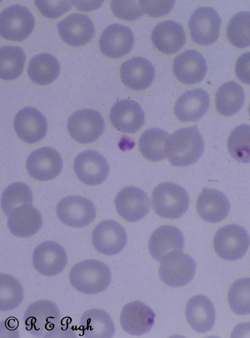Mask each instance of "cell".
<instances>
[{"label":"cell","instance_id":"1","mask_svg":"<svg viewBox=\"0 0 250 338\" xmlns=\"http://www.w3.org/2000/svg\"><path fill=\"white\" fill-rule=\"evenodd\" d=\"M23 320L26 330L35 337H76L72 329L62 323L58 308L49 300H40L31 303L26 309Z\"/></svg>","mask_w":250,"mask_h":338},{"label":"cell","instance_id":"2","mask_svg":"<svg viewBox=\"0 0 250 338\" xmlns=\"http://www.w3.org/2000/svg\"><path fill=\"white\" fill-rule=\"evenodd\" d=\"M204 150L203 137L194 125L176 130L169 136L166 154L175 166L185 167L196 162Z\"/></svg>","mask_w":250,"mask_h":338},{"label":"cell","instance_id":"3","mask_svg":"<svg viewBox=\"0 0 250 338\" xmlns=\"http://www.w3.org/2000/svg\"><path fill=\"white\" fill-rule=\"evenodd\" d=\"M72 286L79 292L87 294L100 293L109 285L111 273L104 262L89 259L73 266L69 273Z\"/></svg>","mask_w":250,"mask_h":338},{"label":"cell","instance_id":"4","mask_svg":"<svg viewBox=\"0 0 250 338\" xmlns=\"http://www.w3.org/2000/svg\"><path fill=\"white\" fill-rule=\"evenodd\" d=\"M152 205L156 213L161 217L177 219L188 209L189 197L180 185L170 182L161 183L152 193Z\"/></svg>","mask_w":250,"mask_h":338},{"label":"cell","instance_id":"5","mask_svg":"<svg viewBox=\"0 0 250 338\" xmlns=\"http://www.w3.org/2000/svg\"><path fill=\"white\" fill-rule=\"evenodd\" d=\"M250 245L247 231L236 224L225 225L216 232L213 246L217 254L223 259L233 261L241 259Z\"/></svg>","mask_w":250,"mask_h":338},{"label":"cell","instance_id":"6","mask_svg":"<svg viewBox=\"0 0 250 338\" xmlns=\"http://www.w3.org/2000/svg\"><path fill=\"white\" fill-rule=\"evenodd\" d=\"M0 35L13 41H22L27 38L35 26V19L30 10L19 4L11 5L0 15Z\"/></svg>","mask_w":250,"mask_h":338},{"label":"cell","instance_id":"7","mask_svg":"<svg viewBox=\"0 0 250 338\" xmlns=\"http://www.w3.org/2000/svg\"><path fill=\"white\" fill-rule=\"evenodd\" d=\"M67 129L77 142L88 144L95 141L104 130V122L101 113L90 109L78 110L68 120Z\"/></svg>","mask_w":250,"mask_h":338},{"label":"cell","instance_id":"8","mask_svg":"<svg viewBox=\"0 0 250 338\" xmlns=\"http://www.w3.org/2000/svg\"><path fill=\"white\" fill-rule=\"evenodd\" d=\"M161 262L159 270L160 277L169 286L186 285L195 274L196 266L194 259L183 252L171 253Z\"/></svg>","mask_w":250,"mask_h":338},{"label":"cell","instance_id":"9","mask_svg":"<svg viewBox=\"0 0 250 338\" xmlns=\"http://www.w3.org/2000/svg\"><path fill=\"white\" fill-rule=\"evenodd\" d=\"M221 19L212 7L203 6L196 9L191 15L188 27L192 40L202 45L215 43L220 34Z\"/></svg>","mask_w":250,"mask_h":338},{"label":"cell","instance_id":"10","mask_svg":"<svg viewBox=\"0 0 250 338\" xmlns=\"http://www.w3.org/2000/svg\"><path fill=\"white\" fill-rule=\"evenodd\" d=\"M56 211L61 222L74 227L88 225L96 215L92 202L77 195L68 196L62 199L57 204Z\"/></svg>","mask_w":250,"mask_h":338},{"label":"cell","instance_id":"11","mask_svg":"<svg viewBox=\"0 0 250 338\" xmlns=\"http://www.w3.org/2000/svg\"><path fill=\"white\" fill-rule=\"evenodd\" d=\"M127 235L123 226L113 220L100 222L93 229L92 243L99 252L112 255L119 253L126 245Z\"/></svg>","mask_w":250,"mask_h":338},{"label":"cell","instance_id":"12","mask_svg":"<svg viewBox=\"0 0 250 338\" xmlns=\"http://www.w3.org/2000/svg\"><path fill=\"white\" fill-rule=\"evenodd\" d=\"M74 169L78 179L89 185L101 184L109 172V166L104 157L93 150L79 154L74 160Z\"/></svg>","mask_w":250,"mask_h":338},{"label":"cell","instance_id":"13","mask_svg":"<svg viewBox=\"0 0 250 338\" xmlns=\"http://www.w3.org/2000/svg\"><path fill=\"white\" fill-rule=\"evenodd\" d=\"M32 261L38 272L50 277L63 270L67 263V256L64 248L61 245L52 241H47L36 247Z\"/></svg>","mask_w":250,"mask_h":338},{"label":"cell","instance_id":"14","mask_svg":"<svg viewBox=\"0 0 250 338\" xmlns=\"http://www.w3.org/2000/svg\"><path fill=\"white\" fill-rule=\"evenodd\" d=\"M29 175L38 180H48L57 177L62 168L60 154L49 147L39 148L28 156L26 163Z\"/></svg>","mask_w":250,"mask_h":338},{"label":"cell","instance_id":"15","mask_svg":"<svg viewBox=\"0 0 250 338\" xmlns=\"http://www.w3.org/2000/svg\"><path fill=\"white\" fill-rule=\"evenodd\" d=\"M115 205L120 216L129 222H135L149 212L150 202L141 189L129 186L121 190L116 196Z\"/></svg>","mask_w":250,"mask_h":338},{"label":"cell","instance_id":"16","mask_svg":"<svg viewBox=\"0 0 250 338\" xmlns=\"http://www.w3.org/2000/svg\"><path fill=\"white\" fill-rule=\"evenodd\" d=\"M134 43V35L129 27L114 23L107 26L102 32L99 47L105 56L119 58L130 51Z\"/></svg>","mask_w":250,"mask_h":338},{"label":"cell","instance_id":"17","mask_svg":"<svg viewBox=\"0 0 250 338\" xmlns=\"http://www.w3.org/2000/svg\"><path fill=\"white\" fill-rule=\"evenodd\" d=\"M61 39L67 44L80 46L87 44L93 37L95 27L86 15L75 13L66 17L57 24Z\"/></svg>","mask_w":250,"mask_h":338},{"label":"cell","instance_id":"18","mask_svg":"<svg viewBox=\"0 0 250 338\" xmlns=\"http://www.w3.org/2000/svg\"><path fill=\"white\" fill-rule=\"evenodd\" d=\"M184 243V236L179 228L164 225L156 229L150 236L148 249L154 259L162 262L171 253L183 252Z\"/></svg>","mask_w":250,"mask_h":338},{"label":"cell","instance_id":"19","mask_svg":"<svg viewBox=\"0 0 250 338\" xmlns=\"http://www.w3.org/2000/svg\"><path fill=\"white\" fill-rule=\"evenodd\" d=\"M109 119L113 126L119 131L134 133L145 122V114L140 105L134 100L124 99L111 107Z\"/></svg>","mask_w":250,"mask_h":338},{"label":"cell","instance_id":"20","mask_svg":"<svg viewBox=\"0 0 250 338\" xmlns=\"http://www.w3.org/2000/svg\"><path fill=\"white\" fill-rule=\"evenodd\" d=\"M172 69L176 79L181 83L192 85L201 82L207 71L204 57L194 50H187L174 59Z\"/></svg>","mask_w":250,"mask_h":338},{"label":"cell","instance_id":"21","mask_svg":"<svg viewBox=\"0 0 250 338\" xmlns=\"http://www.w3.org/2000/svg\"><path fill=\"white\" fill-rule=\"evenodd\" d=\"M154 312L144 303L135 301L126 304L120 316L123 330L127 333L140 336L148 332L153 326Z\"/></svg>","mask_w":250,"mask_h":338},{"label":"cell","instance_id":"22","mask_svg":"<svg viewBox=\"0 0 250 338\" xmlns=\"http://www.w3.org/2000/svg\"><path fill=\"white\" fill-rule=\"evenodd\" d=\"M14 126L18 136L28 143H34L42 139L47 129L45 117L33 107L21 109L15 117Z\"/></svg>","mask_w":250,"mask_h":338},{"label":"cell","instance_id":"23","mask_svg":"<svg viewBox=\"0 0 250 338\" xmlns=\"http://www.w3.org/2000/svg\"><path fill=\"white\" fill-rule=\"evenodd\" d=\"M120 76L122 82L126 87L135 90H142L152 83L155 69L146 58L134 57L122 64Z\"/></svg>","mask_w":250,"mask_h":338},{"label":"cell","instance_id":"24","mask_svg":"<svg viewBox=\"0 0 250 338\" xmlns=\"http://www.w3.org/2000/svg\"><path fill=\"white\" fill-rule=\"evenodd\" d=\"M209 96L202 89L187 91L177 100L174 113L177 119L182 122H193L200 119L209 106Z\"/></svg>","mask_w":250,"mask_h":338},{"label":"cell","instance_id":"25","mask_svg":"<svg viewBox=\"0 0 250 338\" xmlns=\"http://www.w3.org/2000/svg\"><path fill=\"white\" fill-rule=\"evenodd\" d=\"M196 209L202 219L214 223L227 217L230 203L227 196L221 191L204 188L197 199Z\"/></svg>","mask_w":250,"mask_h":338},{"label":"cell","instance_id":"26","mask_svg":"<svg viewBox=\"0 0 250 338\" xmlns=\"http://www.w3.org/2000/svg\"><path fill=\"white\" fill-rule=\"evenodd\" d=\"M7 225L10 231L19 237L33 235L41 228L42 219L39 211L32 204H22L9 214Z\"/></svg>","mask_w":250,"mask_h":338},{"label":"cell","instance_id":"27","mask_svg":"<svg viewBox=\"0 0 250 338\" xmlns=\"http://www.w3.org/2000/svg\"><path fill=\"white\" fill-rule=\"evenodd\" d=\"M185 313L188 322L198 333L207 332L214 326L215 308L210 300L205 295H195L190 298L187 304Z\"/></svg>","mask_w":250,"mask_h":338},{"label":"cell","instance_id":"28","mask_svg":"<svg viewBox=\"0 0 250 338\" xmlns=\"http://www.w3.org/2000/svg\"><path fill=\"white\" fill-rule=\"evenodd\" d=\"M151 40L155 47L165 54H172L179 50L186 42V34L181 24L167 20L157 24L151 34Z\"/></svg>","mask_w":250,"mask_h":338},{"label":"cell","instance_id":"29","mask_svg":"<svg viewBox=\"0 0 250 338\" xmlns=\"http://www.w3.org/2000/svg\"><path fill=\"white\" fill-rule=\"evenodd\" d=\"M82 335L86 338H112L115 328L111 317L105 311L90 309L84 312L80 319Z\"/></svg>","mask_w":250,"mask_h":338},{"label":"cell","instance_id":"30","mask_svg":"<svg viewBox=\"0 0 250 338\" xmlns=\"http://www.w3.org/2000/svg\"><path fill=\"white\" fill-rule=\"evenodd\" d=\"M60 65L53 55L42 53L34 56L30 60L27 73L34 83L46 85L55 81L59 76Z\"/></svg>","mask_w":250,"mask_h":338},{"label":"cell","instance_id":"31","mask_svg":"<svg viewBox=\"0 0 250 338\" xmlns=\"http://www.w3.org/2000/svg\"><path fill=\"white\" fill-rule=\"evenodd\" d=\"M245 98L244 90L239 84L233 81L227 82L216 93V108L222 115L231 116L241 109Z\"/></svg>","mask_w":250,"mask_h":338},{"label":"cell","instance_id":"32","mask_svg":"<svg viewBox=\"0 0 250 338\" xmlns=\"http://www.w3.org/2000/svg\"><path fill=\"white\" fill-rule=\"evenodd\" d=\"M169 135L158 128H150L146 131L139 140V150L141 155L151 161H158L166 156V147Z\"/></svg>","mask_w":250,"mask_h":338},{"label":"cell","instance_id":"33","mask_svg":"<svg viewBox=\"0 0 250 338\" xmlns=\"http://www.w3.org/2000/svg\"><path fill=\"white\" fill-rule=\"evenodd\" d=\"M26 56L22 48L17 46H4L0 50V77L13 80L22 73Z\"/></svg>","mask_w":250,"mask_h":338},{"label":"cell","instance_id":"34","mask_svg":"<svg viewBox=\"0 0 250 338\" xmlns=\"http://www.w3.org/2000/svg\"><path fill=\"white\" fill-rule=\"evenodd\" d=\"M0 310L7 312L18 307L23 299V290L20 282L13 276L0 274Z\"/></svg>","mask_w":250,"mask_h":338},{"label":"cell","instance_id":"35","mask_svg":"<svg viewBox=\"0 0 250 338\" xmlns=\"http://www.w3.org/2000/svg\"><path fill=\"white\" fill-rule=\"evenodd\" d=\"M228 148L236 161L250 162V125H240L231 132L228 140Z\"/></svg>","mask_w":250,"mask_h":338},{"label":"cell","instance_id":"36","mask_svg":"<svg viewBox=\"0 0 250 338\" xmlns=\"http://www.w3.org/2000/svg\"><path fill=\"white\" fill-rule=\"evenodd\" d=\"M228 300L235 314H250V278H242L234 281L229 290Z\"/></svg>","mask_w":250,"mask_h":338},{"label":"cell","instance_id":"37","mask_svg":"<svg viewBox=\"0 0 250 338\" xmlns=\"http://www.w3.org/2000/svg\"><path fill=\"white\" fill-rule=\"evenodd\" d=\"M33 195L29 186L21 182L10 184L4 190L1 206L5 214L8 216L15 208L22 204H32Z\"/></svg>","mask_w":250,"mask_h":338},{"label":"cell","instance_id":"38","mask_svg":"<svg viewBox=\"0 0 250 338\" xmlns=\"http://www.w3.org/2000/svg\"><path fill=\"white\" fill-rule=\"evenodd\" d=\"M249 14L248 11L239 12L228 23L227 37L230 43L236 47L242 48L250 46Z\"/></svg>","mask_w":250,"mask_h":338},{"label":"cell","instance_id":"39","mask_svg":"<svg viewBox=\"0 0 250 338\" xmlns=\"http://www.w3.org/2000/svg\"><path fill=\"white\" fill-rule=\"evenodd\" d=\"M111 8L117 17L129 21L137 20L144 13L137 0H112Z\"/></svg>","mask_w":250,"mask_h":338},{"label":"cell","instance_id":"40","mask_svg":"<svg viewBox=\"0 0 250 338\" xmlns=\"http://www.w3.org/2000/svg\"><path fill=\"white\" fill-rule=\"evenodd\" d=\"M35 3L39 10L45 17L56 19L71 9L72 4L69 0H38Z\"/></svg>","mask_w":250,"mask_h":338},{"label":"cell","instance_id":"41","mask_svg":"<svg viewBox=\"0 0 250 338\" xmlns=\"http://www.w3.org/2000/svg\"><path fill=\"white\" fill-rule=\"evenodd\" d=\"M144 13L152 17H159L168 13L172 9L174 0H139Z\"/></svg>","mask_w":250,"mask_h":338},{"label":"cell","instance_id":"42","mask_svg":"<svg viewBox=\"0 0 250 338\" xmlns=\"http://www.w3.org/2000/svg\"><path fill=\"white\" fill-rule=\"evenodd\" d=\"M235 71L237 77L241 81L250 84V51L244 53L238 58Z\"/></svg>","mask_w":250,"mask_h":338},{"label":"cell","instance_id":"43","mask_svg":"<svg viewBox=\"0 0 250 338\" xmlns=\"http://www.w3.org/2000/svg\"><path fill=\"white\" fill-rule=\"evenodd\" d=\"M249 25L250 27V12H249Z\"/></svg>","mask_w":250,"mask_h":338},{"label":"cell","instance_id":"44","mask_svg":"<svg viewBox=\"0 0 250 338\" xmlns=\"http://www.w3.org/2000/svg\"><path fill=\"white\" fill-rule=\"evenodd\" d=\"M249 114L250 116V104L249 107Z\"/></svg>","mask_w":250,"mask_h":338}]
</instances>
